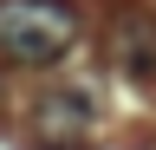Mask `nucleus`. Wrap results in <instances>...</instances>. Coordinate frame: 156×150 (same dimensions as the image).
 <instances>
[{
	"mask_svg": "<svg viewBox=\"0 0 156 150\" xmlns=\"http://www.w3.org/2000/svg\"><path fill=\"white\" fill-rule=\"evenodd\" d=\"M85 130H91V98L85 91H46L33 104V137L46 150H78Z\"/></svg>",
	"mask_w": 156,
	"mask_h": 150,
	"instance_id": "2",
	"label": "nucleus"
},
{
	"mask_svg": "<svg viewBox=\"0 0 156 150\" xmlns=\"http://www.w3.org/2000/svg\"><path fill=\"white\" fill-rule=\"evenodd\" d=\"M111 59H117V72H130V79H156V13L150 7H124L117 13Z\"/></svg>",
	"mask_w": 156,
	"mask_h": 150,
	"instance_id": "3",
	"label": "nucleus"
},
{
	"mask_svg": "<svg viewBox=\"0 0 156 150\" xmlns=\"http://www.w3.org/2000/svg\"><path fill=\"white\" fill-rule=\"evenodd\" d=\"M78 39V13L65 0H0V59L7 65H58Z\"/></svg>",
	"mask_w": 156,
	"mask_h": 150,
	"instance_id": "1",
	"label": "nucleus"
}]
</instances>
